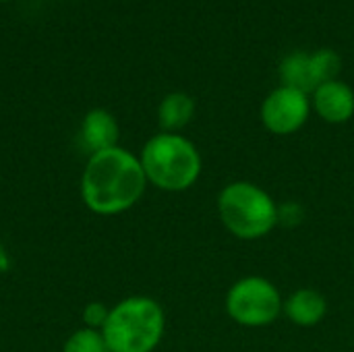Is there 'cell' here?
Returning a JSON list of instances; mask_svg holds the SVG:
<instances>
[{"instance_id":"1","label":"cell","mask_w":354,"mask_h":352,"mask_svg":"<svg viewBox=\"0 0 354 352\" xmlns=\"http://www.w3.org/2000/svg\"><path fill=\"white\" fill-rule=\"evenodd\" d=\"M145 187L147 178L139 158L118 145L89 156L81 176L83 201L100 216L131 210L141 199Z\"/></svg>"},{"instance_id":"2","label":"cell","mask_w":354,"mask_h":352,"mask_svg":"<svg viewBox=\"0 0 354 352\" xmlns=\"http://www.w3.org/2000/svg\"><path fill=\"white\" fill-rule=\"evenodd\" d=\"M164 328V311L153 299L131 297L110 309L102 336L108 352H151L160 344Z\"/></svg>"},{"instance_id":"3","label":"cell","mask_w":354,"mask_h":352,"mask_svg":"<svg viewBox=\"0 0 354 352\" xmlns=\"http://www.w3.org/2000/svg\"><path fill=\"white\" fill-rule=\"evenodd\" d=\"M147 183L164 191H187L201 174V156L197 147L176 135L160 133L151 137L139 158Z\"/></svg>"},{"instance_id":"4","label":"cell","mask_w":354,"mask_h":352,"mask_svg":"<svg viewBox=\"0 0 354 352\" xmlns=\"http://www.w3.org/2000/svg\"><path fill=\"white\" fill-rule=\"evenodd\" d=\"M222 224L239 239L255 241L272 232L278 224L276 201L257 185L239 180L222 189L218 197Z\"/></svg>"},{"instance_id":"5","label":"cell","mask_w":354,"mask_h":352,"mask_svg":"<svg viewBox=\"0 0 354 352\" xmlns=\"http://www.w3.org/2000/svg\"><path fill=\"white\" fill-rule=\"evenodd\" d=\"M284 301L278 288L259 276H249L232 284L226 297L228 315L245 328H263L278 319Z\"/></svg>"},{"instance_id":"6","label":"cell","mask_w":354,"mask_h":352,"mask_svg":"<svg viewBox=\"0 0 354 352\" xmlns=\"http://www.w3.org/2000/svg\"><path fill=\"white\" fill-rule=\"evenodd\" d=\"M309 98L303 91L280 85L261 104L263 127L274 135H292L309 118Z\"/></svg>"},{"instance_id":"7","label":"cell","mask_w":354,"mask_h":352,"mask_svg":"<svg viewBox=\"0 0 354 352\" xmlns=\"http://www.w3.org/2000/svg\"><path fill=\"white\" fill-rule=\"evenodd\" d=\"M313 108L330 124L348 122L354 114V91L338 79L322 83L313 91Z\"/></svg>"},{"instance_id":"8","label":"cell","mask_w":354,"mask_h":352,"mask_svg":"<svg viewBox=\"0 0 354 352\" xmlns=\"http://www.w3.org/2000/svg\"><path fill=\"white\" fill-rule=\"evenodd\" d=\"M81 141H83V147L91 156L97 151L116 147V141H118L116 118L108 110H102V108L87 112L81 122Z\"/></svg>"},{"instance_id":"9","label":"cell","mask_w":354,"mask_h":352,"mask_svg":"<svg viewBox=\"0 0 354 352\" xmlns=\"http://www.w3.org/2000/svg\"><path fill=\"white\" fill-rule=\"evenodd\" d=\"M286 317L301 326V328H311L317 326L326 313H328V303L326 297L313 288H301L297 293H292L288 297V301H284V309Z\"/></svg>"},{"instance_id":"10","label":"cell","mask_w":354,"mask_h":352,"mask_svg":"<svg viewBox=\"0 0 354 352\" xmlns=\"http://www.w3.org/2000/svg\"><path fill=\"white\" fill-rule=\"evenodd\" d=\"M280 79L284 87L311 93L319 87V81L313 73L311 54L307 52H292L280 64Z\"/></svg>"},{"instance_id":"11","label":"cell","mask_w":354,"mask_h":352,"mask_svg":"<svg viewBox=\"0 0 354 352\" xmlns=\"http://www.w3.org/2000/svg\"><path fill=\"white\" fill-rule=\"evenodd\" d=\"M195 114V102L187 93H168L160 108H158V120L164 133H176L185 129Z\"/></svg>"},{"instance_id":"12","label":"cell","mask_w":354,"mask_h":352,"mask_svg":"<svg viewBox=\"0 0 354 352\" xmlns=\"http://www.w3.org/2000/svg\"><path fill=\"white\" fill-rule=\"evenodd\" d=\"M62 352H108V346L100 330L83 328L68 336Z\"/></svg>"},{"instance_id":"13","label":"cell","mask_w":354,"mask_h":352,"mask_svg":"<svg viewBox=\"0 0 354 352\" xmlns=\"http://www.w3.org/2000/svg\"><path fill=\"white\" fill-rule=\"evenodd\" d=\"M311 64H313V73H315L319 85L328 83V81H334L338 77L340 68H342L340 56L334 50H328V48L313 52L311 54Z\"/></svg>"},{"instance_id":"14","label":"cell","mask_w":354,"mask_h":352,"mask_svg":"<svg viewBox=\"0 0 354 352\" xmlns=\"http://www.w3.org/2000/svg\"><path fill=\"white\" fill-rule=\"evenodd\" d=\"M110 311L102 305V303H89L85 309H83V319L87 324V328L91 330H100L106 326V319H108Z\"/></svg>"}]
</instances>
